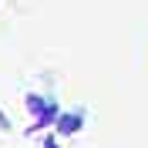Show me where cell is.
<instances>
[{"label":"cell","mask_w":148,"mask_h":148,"mask_svg":"<svg viewBox=\"0 0 148 148\" xmlns=\"http://www.w3.org/2000/svg\"><path fill=\"white\" fill-rule=\"evenodd\" d=\"M81 128V111H67V114H57V135H74Z\"/></svg>","instance_id":"1"},{"label":"cell","mask_w":148,"mask_h":148,"mask_svg":"<svg viewBox=\"0 0 148 148\" xmlns=\"http://www.w3.org/2000/svg\"><path fill=\"white\" fill-rule=\"evenodd\" d=\"M47 104H51V101H44L40 94H27V108H30V114H37V118L47 111Z\"/></svg>","instance_id":"2"},{"label":"cell","mask_w":148,"mask_h":148,"mask_svg":"<svg viewBox=\"0 0 148 148\" xmlns=\"http://www.w3.org/2000/svg\"><path fill=\"white\" fill-rule=\"evenodd\" d=\"M0 131H10V118L3 114V111H0Z\"/></svg>","instance_id":"3"},{"label":"cell","mask_w":148,"mask_h":148,"mask_svg":"<svg viewBox=\"0 0 148 148\" xmlns=\"http://www.w3.org/2000/svg\"><path fill=\"white\" fill-rule=\"evenodd\" d=\"M47 148H57V145H54V141H47Z\"/></svg>","instance_id":"4"}]
</instances>
